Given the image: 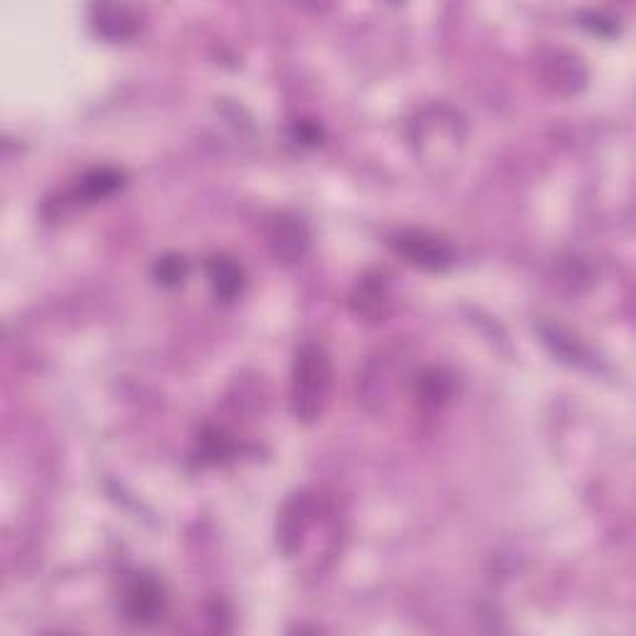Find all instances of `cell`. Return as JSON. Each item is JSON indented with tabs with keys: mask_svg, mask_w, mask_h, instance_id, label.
Wrapping results in <instances>:
<instances>
[{
	"mask_svg": "<svg viewBox=\"0 0 636 636\" xmlns=\"http://www.w3.org/2000/svg\"><path fill=\"white\" fill-rule=\"evenodd\" d=\"M122 185V175L118 169H110V167H102V169H92V172L85 175L78 185V202H98V199L110 197L115 189H120Z\"/></svg>",
	"mask_w": 636,
	"mask_h": 636,
	"instance_id": "obj_9",
	"label": "cell"
},
{
	"mask_svg": "<svg viewBox=\"0 0 636 636\" xmlns=\"http://www.w3.org/2000/svg\"><path fill=\"white\" fill-rule=\"evenodd\" d=\"M189 274V264L182 254H165L159 256L155 261V267H152V277L159 283V287H167V289H175L179 287L187 279Z\"/></svg>",
	"mask_w": 636,
	"mask_h": 636,
	"instance_id": "obj_12",
	"label": "cell"
},
{
	"mask_svg": "<svg viewBox=\"0 0 636 636\" xmlns=\"http://www.w3.org/2000/svg\"><path fill=\"white\" fill-rule=\"evenodd\" d=\"M234 453V445L230 440V435L220 428H207L199 438V458L209 465H220L224 460H230Z\"/></svg>",
	"mask_w": 636,
	"mask_h": 636,
	"instance_id": "obj_11",
	"label": "cell"
},
{
	"mask_svg": "<svg viewBox=\"0 0 636 636\" xmlns=\"http://www.w3.org/2000/svg\"><path fill=\"white\" fill-rule=\"evenodd\" d=\"M204 269H207L209 283H212V291L222 301H232L239 297L244 289V281H246L239 261H234L232 256H226V254H214L207 259Z\"/></svg>",
	"mask_w": 636,
	"mask_h": 636,
	"instance_id": "obj_8",
	"label": "cell"
},
{
	"mask_svg": "<svg viewBox=\"0 0 636 636\" xmlns=\"http://www.w3.org/2000/svg\"><path fill=\"white\" fill-rule=\"evenodd\" d=\"M577 68L579 65H574V58H562V55H555L545 70V80L553 82L555 92H574L579 88V85L574 82V80H579Z\"/></svg>",
	"mask_w": 636,
	"mask_h": 636,
	"instance_id": "obj_13",
	"label": "cell"
},
{
	"mask_svg": "<svg viewBox=\"0 0 636 636\" xmlns=\"http://www.w3.org/2000/svg\"><path fill=\"white\" fill-rule=\"evenodd\" d=\"M311 515H313V502L309 495H293L287 505L281 510L279 517V545L287 555H293L303 543V535L311 525Z\"/></svg>",
	"mask_w": 636,
	"mask_h": 636,
	"instance_id": "obj_7",
	"label": "cell"
},
{
	"mask_svg": "<svg viewBox=\"0 0 636 636\" xmlns=\"http://www.w3.org/2000/svg\"><path fill=\"white\" fill-rule=\"evenodd\" d=\"M453 393V383L450 378L443 373L438 368H428L423 370L421 378H417V401L425 408H440L445 401H448Z\"/></svg>",
	"mask_w": 636,
	"mask_h": 636,
	"instance_id": "obj_10",
	"label": "cell"
},
{
	"mask_svg": "<svg viewBox=\"0 0 636 636\" xmlns=\"http://www.w3.org/2000/svg\"><path fill=\"white\" fill-rule=\"evenodd\" d=\"M334 391V366L319 344H303L291 370V411L299 423H316L326 413Z\"/></svg>",
	"mask_w": 636,
	"mask_h": 636,
	"instance_id": "obj_1",
	"label": "cell"
},
{
	"mask_svg": "<svg viewBox=\"0 0 636 636\" xmlns=\"http://www.w3.org/2000/svg\"><path fill=\"white\" fill-rule=\"evenodd\" d=\"M92 27L108 41H127L140 33L142 15L132 5L100 3L92 5Z\"/></svg>",
	"mask_w": 636,
	"mask_h": 636,
	"instance_id": "obj_6",
	"label": "cell"
},
{
	"mask_svg": "<svg viewBox=\"0 0 636 636\" xmlns=\"http://www.w3.org/2000/svg\"><path fill=\"white\" fill-rule=\"evenodd\" d=\"M269 249L274 259L281 264L299 261L309 249V230L299 216L281 214L271 222L269 230Z\"/></svg>",
	"mask_w": 636,
	"mask_h": 636,
	"instance_id": "obj_5",
	"label": "cell"
},
{
	"mask_svg": "<svg viewBox=\"0 0 636 636\" xmlns=\"http://www.w3.org/2000/svg\"><path fill=\"white\" fill-rule=\"evenodd\" d=\"M122 606L132 624H155L167 612V594L157 579L140 574L125 587Z\"/></svg>",
	"mask_w": 636,
	"mask_h": 636,
	"instance_id": "obj_3",
	"label": "cell"
},
{
	"mask_svg": "<svg viewBox=\"0 0 636 636\" xmlns=\"http://www.w3.org/2000/svg\"><path fill=\"white\" fill-rule=\"evenodd\" d=\"M348 306L354 311V316L368 321V324L383 321L393 309L391 287H388L383 274H366V277H360L356 287L350 289Z\"/></svg>",
	"mask_w": 636,
	"mask_h": 636,
	"instance_id": "obj_4",
	"label": "cell"
},
{
	"mask_svg": "<svg viewBox=\"0 0 636 636\" xmlns=\"http://www.w3.org/2000/svg\"><path fill=\"white\" fill-rule=\"evenodd\" d=\"M391 246L408 264L425 271H445L455 261L453 246L438 234L425 230H398L391 236Z\"/></svg>",
	"mask_w": 636,
	"mask_h": 636,
	"instance_id": "obj_2",
	"label": "cell"
}]
</instances>
